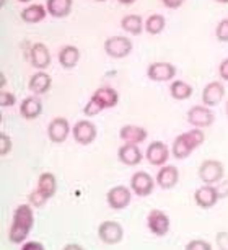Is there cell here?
<instances>
[{"label":"cell","mask_w":228,"mask_h":250,"mask_svg":"<svg viewBox=\"0 0 228 250\" xmlns=\"http://www.w3.org/2000/svg\"><path fill=\"white\" fill-rule=\"evenodd\" d=\"M35 224L31 205H20L13 213V223L8 230V239L12 244H23L28 239V234Z\"/></svg>","instance_id":"obj_1"},{"label":"cell","mask_w":228,"mask_h":250,"mask_svg":"<svg viewBox=\"0 0 228 250\" xmlns=\"http://www.w3.org/2000/svg\"><path fill=\"white\" fill-rule=\"evenodd\" d=\"M225 177V167L220 160L207 159L199 167V178L204 185H217Z\"/></svg>","instance_id":"obj_2"},{"label":"cell","mask_w":228,"mask_h":250,"mask_svg":"<svg viewBox=\"0 0 228 250\" xmlns=\"http://www.w3.org/2000/svg\"><path fill=\"white\" fill-rule=\"evenodd\" d=\"M134 46H132V41L129 40L127 36H111L104 41V51L109 58L113 59H122V58H127Z\"/></svg>","instance_id":"obj_3"},{"label":"cell","mask_w":228,"mask_h":250,"mask_svg":"<svg viewBox=\"0 0 228 250\" xmlns=\"http://www.w3.org/2000/svg\"><path fill=\"white\" fill-rule=\"evenodd\" d=\"M188 123L194 128H209L215 121V115L212 113V108L206 105H194L188 111Z\"/></svg>","instance_id":"obj_4"},{"label":"cell","mask_w":228,"mask_h":250,"mask_svg":"<svg viewBox=\"0 0 228 250\" xmlns=\"http://www.w3.org/2000/svg\"><path fill=\"white\" fill-rule=\"evenodd\" d=\"M98 237L103 244H119L124 237V229L117 221H104L98 228Z\"/></svg>","instance_id":"obj_5"},{"label":"cell","mask_w":228,"mask_h":250,"mask_svg":"<svg viewBox=\"0 0 228 250\" xmlns=\"http://www.w3.org/2000/svg\"><path fill=\"white\" fill-rule=\"evenodd\" d=\"M176 75V67L166 61H156L147 67V77L153 82H170Z\"/></svg>","instance_id":"obj_6"},{"label":"cell","mask_w":228,"mask_h":250,"mask_svg":"<svg viewBox=\"0 0 228 250\" xmlns=\"http://www.w3.org/2000/svg\"><path fill=\"white\" fill-rule=\"evenodd\" d=\"M96 126L93 125L92 121L88 120H80L72 126V136L74 139L77 141L78 144L82 146H88L92 144L95 139H96Z\"/></svg>","instance_id":"obj_7"},{"label":"cell","mask_w":228,"mask_h":250,"mask_svg":"<svg viewBox=\"0 0 228 250\" xmlns=\"http://www.w3.org/2000/svg\"><path fill=\"white\" fill-rule=\"evenodd\" d=\"M147 226H149L150 232L158 237L168 234L170 230V218L165 211L161 209H152L147 216Z\"/></svg>","instance_id":"obj_8"},{"label":"cell","mask_w":228,"mask_h":250,"mask_svg":"<svg viewBox=\"0 0 228 250\" xmlns=\"http://www.w3.org/2000/svg\"><path fill=\"white\" fill-rule=\"evenodd\" d=\"M70 133H72V128H70V125H69V120L64 116L54 118V120L49 123V126H47V136H49V139L56 144H62L64 141L69 138Z\"/></svg>","instance_id":"obj_9"},{"label":"cell","mask_w":228,"mask_h":250,"mask_svg":"<svg viewBox=\"0 0 228 250\" xmlns=\"http://www.w3.org/2000/svg\"><path fill=\"white\" fill-rule=\"evenodd\" d=\"M145 157L149 160L150 165L163 167L170 159V149H168V146L165 143H161V141H153V143H150L149 147H147Z\"/></svg>","instance_id":"obj_10"},{"label":"cell","mask_w":228,"mask_h":250,"mask_svg":"<svg viewBox=\"0 0 228 250\" xmlns=\"http://www.w3.org/2000/svg\"><path fill=\"white\" fill-rule=\"evenodd\" d=\"M106 200H108V205L111 206L113 209H124V208L131 205L132 191L127 187H122V185L113 187L111 190L108 191Z\"/></svg>","instance_id":"obj_11"},{"label":"cell","mask_w":228,"mask_h":250,"mask_svg":"<svg viewBox=\"0 0 228 250\" xmlns=\"http://www.w3.org/2000/svg\"><path fill=\"white\" fill-rule=\"evenodd\" d=\"M155 188V180L147 172H135L131 178V190L137 196H149Z\"/></svg>","instance_id":"obj_12"},{"label":"cell","mask_w":228,"mask_h":250,"mask_svg":"<svg viewBox=\"0 0 228 250\" xmlns=\"http://www.w3.org/2000/svg\"><path fill=\"white\" fill-rule=\"evenodd\" d=\"M223 97H225V85L218 80L209 82L202 90V105L213 108L223 100Z\"/></svg>","instance_id":"obj_13"},{"label":"cell","mask_w":228,"mask_h":250,"mask_svg":"<svg viewBox=\"0 0 228 250\" xmlns=\"http://www.w3.org/2000/svg\"><path fill=\"white\" fill-rule=\"evenodd\" d=\"M218 200L220 198H218V191L215 185H204L194 191V201L202 209H210V208L217 205Z\"/></svg>","instance_id":"obj_14"},{"label":"cell","mask_w":228,"mask_h":250,"mask_svg":"<svg viewBox=\"0 0 228 250\" xmlns=\"http://www.w3.org/2000/svg\"><path fill=\"white\" fill-rule=\"evenodd\" d=\"M30 61L31 65L38 70H44L49 67L51 64V53L46 44L35 43L30 49Z\"/></svg>","instance_id":"obj_15"},{"label":"cell","mask_w":228,"mask_h":250,"mask_svg":"<svg viewBox=\"0 0 228 250\" xmlns=\"http://www.w3.org/2000/svg\"><path fill=\"white\" fill-rule=\"evenodd\" d=\"M119 138L124 141V144H137L149 138V131H147L144 126H137V125H126L122 126L119 131Z\"/></svg>","instance_id":"obj_16"},{"label":"cell","mask_w":228,"mask_h":250,"mask_svg":"<svg viewBox=\"0 0 228 250\" xmlns=\"http://www.w3.org/2000/svg\"><path fill=\"white\" fill-rule=\"evenodd\" d=\"M179 180V172L174 165H163L160 167L158 173H156V185L163 190H170L178 185Z\"/></svg>","instance_id":"obj_17"},{"label":"cell","mask_w":228,"mask_h":250,"mask_svg":"<svg viewBox=\"0 0 228 250\" xmlns=\"http://www.w3.org/2000/svg\"><path fill=\"white\" fill-rule=\"evenodd\" d=\"M51 83H52L51 75L46 74L44 70H38L36 74L31 75L28 88H30L31 93H35V97H38V95H44V93L49 92Z\"/></svg>","instance_id":"obj_18"},{"label":"cell","mask_w":228,"mask_h":250,"mask_svg":"<svg viewBox=\"0 0 228 250\" xmlns=\"http://www.w3.org/2000/svg\"><path fill=\"white\" fill-rule=\"evenodd\" d=\"M93 100H96L99 105L103 106V110L106 108H114L119 103V93L114 90L113 87H99L95 90V93L92 95Z\"/></svg>","instance_id":"obj_19"},{"label":"cell","mask_w":228,"mask_h":250,"mask_svg":"<svg viewBox=\"0 0 228 250\" xmlns=\"http://www.w3.org/2000/svg\"><path fill=\"white\" fill-rule=\"evenodd\" d=\"M117 157L124 165H139L144 159L137 144H124L117 150Z\"/></svg>","instance_id":"obj_20"},{"label":"cell","mask_w":228,"mask_h":250,"mask_svg":"<svg viewBox=\"0 0 228 250\" xmlns=\"http://www.w3.org/2000/svg\"><path fill=\"white\" fill-rule=\"evenodd\" d=\"M57 59H59V64L62 65L64 69H74L80 61V49L77 46H72V44L62 46Z\"/></svg>","instance_id":"obj_21"},{"label":"cell","mask_w":228,"mask_h":250,"mask_svg":"<svg viewBox=\"0 0 228 250\" xmlns=\"http://www.w3.org/2000/svg\"><path fill=\"white\" fill-rule=\"evenodd\" d=\"M42 113V102L38 97H26L20 103V115L25 120H36Z\"/></svg>","instance_id":"obj_22"},{"label":"cell","mask_w":228,"mask_h":250,"mask_svg":"<svg viewBox=\"0 0 228 250\" xmlns=\"http://www.w3.org/2000/svg\"><path fill=\"white\" fill-rule=\"evenodd\" d=\"M74 0H47L46 8L47 13L54 18H64L72 12Z\"/></svg>","instance_id":"obj_23"},{"label":"cell","mask_w":228,"mask_h":250,"mask_svg":"<svg viewBox=\"0 0 228 250\" xmlns=\"http://www.w3.org/2000/svg\"><path fill=\"white\" fill-rule=\"evenodd\" d=\"M121 28L126 33H129V35L139 36L140 33L145 30V21L142 20L140 15H134V13H129V15L122 17Z\"/></svg>","instance_id":"obj_24"},{"label":"cell","mask_w":228,"mask_h":250,"mask_svg":"<svg viewBox=\"0 0 228 250\" xmlns=\"http://www.w3.org/2000/svg\"><path fill=\"white\" fill-rule=\"evenodd\" d=\"M47 15V8L46 5H41V3H33V5L23 8L20 17L23 21L26 23H39L46 18Z\"/></svg>","instance_id":"obj_25"},{"label":"cell","mask_w":228,"mask_h":250,"mask_svg":"<svg viewBox=\"0 0 228 250\" xmlns=\"http://www.w3.org/2000/svg\"><path fill=\"white\" fill-rule=\"evenodd\" d=\"M38 190H39L47 200L54 196L57 191V180H56L54 173H51V172L41 173L39 180H38Z\"/></svg>","instance_id":"obj_26"},{"label":"cell","mask_w":228,"mask_h":250,"mask_svg":"<svg viewBox=\"0 0 228 250\" xmlns=\"http://www.w3.org/2000/svg\"><path fill=\"white\" fill-rule=\"evenodd\" d=\"M192 146L189 144V141L186 138V133L179 134L176 139H174L173 143V157H176L179 160L189 157V155L192 154Z\"/></svg>","instance_id":"obj_27"},{"label":"cell","mask_w":228,"mask_h":250,"mask_svg":"<svg viewBox=\"0 0 228 250\" xmlns=\"http://www.w3.org/2000/svg\"><path fill=\"white\" fill-rule=\"evenodd\" d=\"M170 95L179 102L188 100L192 95V87L188 82H184V80H173L170 85Z\"/></svg>","instance_id":"obj_28"},{"label":"cell","mask_w":228,"mask_h":250,"mask_svg":"<svg viewBox=\"0 0 228 250\" xmlns=\"http://www.w3.org/2000/svg\"><path fill=\"white\" fill-rule=\"evenodd\" d=\"M165 26H166V20L160 13H153V15H150L145 20V31L149 35H160L165 30Z\"/></svg>","instance_id":"obj_29"},{"label":"cell","mask_w":228,"mask_h":250,"mask_svg":"<svg viewBox=\"0 0 228 250\" xmlns=\"http://www.w3.org/2000/svg\"><path fill=\"white\" fill-rule=\"evenodd\" d=\"M215 36L220 43H228V18L218 21V25L215 26Z\"/></svg>","instance_id":"obj_30"},{"label":"cell","mask_w":228,"mask_h":250,"mask_svg":"<svg viewBox=\"0 0 228 250\" xmlns=\"http://www.w3.org/2000/svg\"><path fill=\"white\" fill-rule=\"evenodd\" d=\"M101 111H103V106L99 105V103H98L96 100H93V98H90L87 105L83 106V115H85V116H88V118L96 116V115H99Z\"/></svg>","instance_id":"obj_31"},{"label":"cell","mask_w":228,"mask_h":250,"mask_svg":"<svg viewBox=\"0 0 228 250\" xmlns=\"http://www.w3.org/2000/svg\"><path fill=\"white\" fill-rule=\"evenodd\" d=\"M28 201H30V205H31V206H35V208H42V206L46 205L47 198H46L44 195H42V193L36 188L35 191H31V193H30V196H28Z\"/></svg>","instance_id":"obj_32"},{"label":"cell","mask_w":228,"mask_h":250,"mask_svg":"<svg viewBox=\"0 0 228 250\" xmlns=\"http://www.w3.org/2000/svg\"><path fill=\"white\" fill-rule=\"evenodd\" d=\"M184 250H212V245L204 239H192L186 244Z\"/></svg>","instance_id":"obj_33"},{"label":"cell","mask_w":228,"mask_h":250,"mask_svg":"<svg viewBox=\"0 0 228 250\" xmlns=\"http://www.w3.org/2000/svg\"><path fill=\"white\" fill-rule=\"evenodd\" d=\"M15 103H17V97L13 95L12 92L2 90V93H0V106H2V108H8V106H13Z\"/></svg>","instance_id":"obj_34"},{"label":"cell","mask_w":228,"mask_h":250,"mask_svg":"<svg viewBox=\"0 0 228 250\" xmlns=\"http://www.w3.org/2000/svg\"><path fill=\"white\" fill-rule=\"evenodd\" d=\"M12 150V139L5 133H0V154L7 155Z\"/></svg>","instance_id":"obj_35"},{"label":"cell","mask_w":228,"mask_h":250,"mask_svg":"<svg viewBox=\"0 0 228 250\" xmlns=\"http://www.w3.org/2000/svg\"><path fill=\"white\" fill-rule=\"evenodd\" d=\"M215 244L220 250H228V232L225 230H218L215 235Z\"/></svg>","instance_id":"obj_36"},{"label":"cell","mask_w":228,"mask_h":250,"mask_svg":"<svg viewBox=\"0 0 228 250\" xmlns=\"http://www.w3.org/2000/svg\"><path fill=\"white\" fill-rule=\"evenodd\" d=\"M218 75H220L222 80L228 82V58L223 59L220 62V65H218Z\"/></svg>","instance_id":"obj_37"},{"label":"cell","mask_w":228,"mask_h":250,"mask_svg":"<svg viewBox=\"0 0 228 250\" xmlns=\"http://www.w3.org/2000/svg\"><path fill=\"white\" fill-rule=\"evenodd\" d=\"M218 191V198H227L228 196V178H225V182H218V185L215 187Z\"/></svg>","instance_id":"obj_38"},{"label":"cell","mask_w":228,"mask_h":250,"mask_svg":"<svg viewBox=\"0 0 228 250\" xmlns=\"http://www.w3.org/2000/svg\"><path fill=\"white\" fill-rule=\"evenodd\" d=\"M21 250H46L44 245L41 242H36V240H30V242H25L23 244Z\"/></svg>","instance_id":"obj_39"},{"label":"cell","mask_w":228,"mask_h":250,"mask_svg":"<svg viewBox=\"0 0 228 250\" xmlns=\"http://www.w3.org/2000/svg\"><path fill=\"white\" fill-rule=\"evenodd\" d=\"M161 3L170 8V10H176V8H179L184 3V0H161Z\"/></svg>","instance_id":"obj_40"},{"label":"cell","mask_w":228,"mask_h":250,"mask_svg":"<svg viewBox=\"0 0 228 250\" xmlns=\"http://www.w3.org/2000/svg\"><path fill=\"white\" fill-rule=\"evenodd\" d=\"M62 250H85V249L80 244H69V245H65Z\"/></svg>","instance_id":"obj_41"},{"label":"cell","mask_w":228,"mask_h":250,"mask_svg":"<svg viewBox=\"0 0 228 250\" xmlns=\"http://www.w3.org/2000/svg\"><path fill=\"white\" fill-rule=\"evenodd\" d=\"M119 3H122V5H131V3H134L135 0H117Z\"/></svg>","instance_id":"obj_42"},{"label":"cell","mask_w":228,"mask_h":250,"mask_svg":"<svg viewBox=\"0 0 228 250\" xmlns=\"http://www.w3.org/2000/svg\"><path fill=\"white\" fill-rule=\"evenodd\" d=\"M5 83H7V79H5V75L2 74V79H0V85H2V88L5 87Z\"/></svg>","instance_id":"obj_43"},{"label":"cell","mask_w":228,"mask_h":250,"mask_svg":"<svg viewBox=\"0 0 228 250\" xmlns=\"http://www.w3.org/2000/svg\"><path fill=\"white\" fill-rule=\"evenodd\" d=\"M225 115H227V118H228V100L225 102Z\"/></svg>","instance_id":"obj_44"},{"label":"cell","mask_w":228,"mask_h":250,"mask_svg":"<svg viewBox=\"0 0 228 250\" xmlns=\"http://www.w3.org/2000/svg\"><path fill=\"white\" fill-rule=\"evenodd\" d=\"M217 3H228V0H215Z\"/></svg>","instance_id":"obj_45"},{"label":"cell","mask_w":228,"mask_h":250,"mask_svg":"<svg viewBox=\"0 0 228 250\" xmlns=\"http://www.w3.org/2000/svg\"><path fill=\"white\" fill-rule=\"evenodd\" d=\"M18 2H21V3H28V2H31V0H18Z\"/></svg>","instance_id":"obj_46"},{"label":"cell","mask_w":228,"mask_h":250,"mask_svg":"<svg viewBox=\"0 0 228 250\" xmlns=\"http://www.w3.org/2000/svg\"><path fill=\"white\" fill-rule=\"evenodd\" d=\"M3 2H5V0H0V5H2V7H3Z\"/></svg>","instance_id":"obj_47"},{"label":"cell","mask_w":228,"mask_h":250,"mask_svg":"<svg viewBox=\"0 0 228 250\" xmlns=\"http://www.w3.org/2000/svg\"><path fill=\"white\" fill-rule=\"evenodd\" d=\"M96 2H106V0H96Z\"/></svg>","instance_id":"obj_48"}]
</instances>
